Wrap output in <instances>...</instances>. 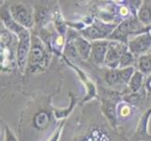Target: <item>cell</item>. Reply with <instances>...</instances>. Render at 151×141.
Wrapping results in <instances>:
<instances>
[{"mask_svg": "<svg viewBox=\"0 0 151 141\" xmlns=\"http://www.w3.org/2000/svg\"><path fill=\"white\" fill-rule=\"evenodd\" d=\"M19 43L17 48V62L21 71H24V66L27 64V60L29 57L30 46H31V37L28 30L24 28L18 33Z\"/></svg>", "mask_w": 151, "mask_h": 141, "instance_id": "obj_1", "label": "cell"}, {"mask_svg": "<svg viewBox=\"0 0 151 141\" xmlns=\"http://www.w3.org/2000/svg\"><path fill=\"white\" fill-rule=\"evenodd\" d=\"M127 53V46L122 43H112L108 46V51L106 54L105 63L109 67L116 68L120 63L122 56Z\"/></svg>", "mask_w": 151, "mask_h": 141, "instance_id": "obj_2", "label": "cell"}, {"mask_svg": "<svg viewBox=\"0 0 151 141\" xmlns=\"http://www.w3.org/2000/svg\"><path fill=\"white\" fill-rule=\"evenodd\" d=\"M10 13L13 20L23 27H31L33 25L32 14L23 4H16L10 8Z\"/></svg>", "mask_w": 151, "mask_h": 141, "instance_id": "obj_3", "label": "cell"}, {"mask_svg": "<svg viewBox=\"0 0 151 141\" xmlns=\"http://www.w3.org/2000/svg\"><path fill=\"white\" fill-rule=\"evenodd\" d=\"M10 44V35L8 32L1 33V67L3 70L8 69L10 65L14 66L12 60L14 59Z\"/></svg>", "mask_w": 151, "mask_h": 141, "instance_id": "obj_4", "label": "cell"}, {"mask_svg": "<svg viewBox=\"0 0 151 141\" xmlns=\"http://www.w3.org/2000/svg\"><path fill=\"white\" fill-rule=\"evenodd\" d=\"M46 53L44 47L40 43L35 41L34 44L31 47L29 53V67L39 68L40 65H42L45 61Z\"/></svg>", "mask_w": 151, "mask_h": 141, "instance_id": "obj_5", "label": "cell"}, {"mask_svg": "<svg viewBox=\"0 0 151 141\" xmlns=\"http://www.w3.org/2000/svg\"><path fill=\"white\" fill-rule=\"evenodd\" d=\"M151 48V37L149 34L138 36L137 38L129 41V49L132 53L139 55L147 52Z\"/></svg>", "mask_w": 151, "mask_h": 141, "instance_id": "obj_6", "label": "cell"}, {"mask_svg": "<svg viewBox=\"0 0 151 141\" xmlns=\"http://www.w3.org/2000/svg\"><path fill=\"white\" fill-rule=\"evenodd\" d=\"M108 46V41H95V43H93L91 55L97 64H102L105 61Z\"/></svg>", "mask_w": 151, "mask_h": 141, "instance_id": "obj_7", "label": "cell"}, {"mask_svg": "<svg viewBox=\"0 0 151 141\" xmlns=\"http://www.w3.org/2000/svg\"><path fill=\"white\" fill-rule=\"evenodd\" d=\"M133 28H136V24L133 23V21H125V22L121 23L119 25L116 30H114L113 34L110 36L112 39H116V40H123L124 37H126L127 33L131 32ZM123 41V40H122Z\"/></svg>", "mask_w": 151, "mask_h": 141, "instance_id": "obj_8", "label": "cell"}, {"mask_svg": "<svg viewBox=\"0 0 151 141\" xmlns=\"http://www.w3.org/2000/svg\"><path fill=\"white\" fill-rule=\"evenodd\" d=\"M107 27V25H101V27H98V25H92L86 28L83 33L86 36V37L92 39V40H99V39H102L103 37H105L107 33H110L112 31L104 29V27Z\"/></svg>", "mask_w": 151, "mask_h": 141, "instance_id": "obj_9", "label": "cell"}, {"mask_svg": "<svg viewBox=\"0 0 151 141\" xmlns=\"http://www.w3.org/2000/svg\"><path fill=\"white\" fill-rule=\"evenodd\" d=\"M74 44L76 47V50L78 51L79 55L82 56V59H88V56H89V55L92 52V45L86 39L82 37L77 38L74 41Z\"/></svg>", "mask_w": 151, "mask_h": 141, "instance_id": "obj_10", "label": "cell"}, {"mask_svg": "<svg viewBox=\"0 0 151 141\" xmlns=\"http://www.w3.org/2000/svg\"><path fill=\"white\" fill-rule=\"evenodd\" d=\"M147 3L148 2H145V4L143 5L138 12V17L140 21L145 25L151 23V2H149V4Z\"/></svg>", "mask_w": 151, "mask_h": 141, "instance_id": "obj_11", "label": "cell"}, {"mask_svg": "<svg viewBox=\"0 0 151 141\" xmlns=\"http://www.w3.org/2000/svg\"><path fill=\"white\" fill-rule=\"evenodd\" d=\"M48 121H49L48 115L44 112H40L39 114L36 115V117L34 119L35 125L40 129H43L47 126Z\"/></svg>", "mask_w": 151, "mask_h": 141, "instance_id": "obj_12", "label": "cell"}, {"mask_svg": "<svg viewBox=\"0 0 151 141\" xmlns=\"http://www.w3.org/2000/svg\"><path fill=\"white\" fill-rule=\"evenodd\" d=\"M143 83V75L141 72H135L129 82V87L132 91H137L140 90Z\"/></svg>", "mask_w": 151, "mask_h": 141, "instance_id": "obj_13", "label": "cell"}, {"mask_svg": "<svg viewBox=\"0 0 151 141\" xmlns=\"http://www.w3.org/2000/svg\"><path fill=\"white\" fill-rule=\"evenodd\" d=\"M139 68L143 72H151V54L142 56L139 60Z\"/></svg>", "mask_w": 151, "mask_h": 141, "instance_id": "obj_14", "label": "cell"}, {"mask_svg": "<svg viewBox=\"0 0 151 141\" xmlns=\"http://www.w3.org/2000/svg\"><path fill=\"white\" fill-rule=\"evenodd\" d=\"M151 114V109L145 113V115H144L143 118L141 119L138 126V134L142 135V137H145L147 134V121L149 118V115Z\"/></svg>", "mask_w": 151, "mask_h": 141, "instance_id": "obj_15", "label": "cell"}, {"mask_svg": "<svg viewBox=\"0 0 151 141\" xmlns=\"http://www.w3.org/2000/svg\"><path fill=\"white\" fill-rule=\"evenodd\" d=\"M133 74V69L132 67H129V68H125V69L118 71V76H119V80L122 82H128L129 79L132 78V74Z\"/></svg>", "mask_w": 151, "mask_h": 141, "instance_id": "obj_16", "label": "cell"}, {"mask_svg": "<svg viewBox=\"0 0 151 141\" xmlns=\"http://www.w3.org/2000/svg\"><path fill=\"white\" fill-rule=\"evenodd\" d=\"M103 109L111 121H114L116 119V106H114V104L111 103H106L104 104Z\"/></svg>", "mask_w": 151, "mask_h": 141, "instance_id": "obj_17", "label": "cell"}, {"mask_svg": "<svg viewBox=\"0 0 151 141\" xmlns=\"http://www.w3.org/2000/svg\"><path fill=\"white\" fill-rule=\"evenodd\" d=\"M133 62V56L132 55V53H129V52H127V53H125L122 57H121V60H120V66L121 67H127L129 66V64H132Z\"/></svg>", "mask_w": 151, "mask_h": 141, "instance_id": "obj_18", "label": "cell"}, {"mask_svg": "<svg viewBox=\"0 0 151 141\" xmlns=\"http://www.w3.org/2000/svg\"><path fill=\"white\" fill-rule=\"evenodd\" d=\"M106 80L108 83H110V84H114V83H116L119 80V76H118V71H114V70H112L108 72V74L106 76Z\"/></svg>", "mask_w": 151, "mask_h": 141, "instance_id": "obj_19", "label": "cell"}, {"mask_svg": "<svg viewBox=\"0 0 151 141\" xmlns=\"http://www.w3.org/2000/svg\"><path fill=\"white\" fill-rule=\"evenodd\" d=\"M6 141H17V139L14 137V135L8 128H6Z\"/></svg>", "mask_w": 151, "mask_h": 141, "instance_id": "obj_20", "label": "cell"}, {"mask_svg": "<svg viewBox=\"0 0 151 141\" xmlns=\"http://www.w3.org/2000/svg\"><path fill=\"white\" fill-rule=\"evenodd\" d=\"M129 112H131V108H129V106H123L121 108V111H120V115L121 117H126L128 116V115L129 114Z\"/></svg>", "mask_w": 151, "mask_h": 141, "instance_id": "obj_21", "label": "cell"}, {"mask_svg": "<svg viewBox=\"0 0 151 141\" xmlns=\"http://www.w3.org/2000/svg\"><path fill=\"white\" fill-rule=\"evenodd\" d=\"M97 133H98V131H95L94 133H93V135H91V137H89L86 138V139L84 140V141H100V138H99V137H96Z\"/></svg>", "mask_w": 151, "mask_h": 141, "instance_id": "obj_22", "label": "cell"}, {"mask_svg": "<svg viewBox=\"0 0 151 141\" xmlns=\"http://www.w3.org/2000/svg\"><path fill=\"white\" fill-rule=\"evenodd\" d=\"M120 12L122 14V16H127V15L129 14V9L126 7H122L120 9Z\"/></svg>", "mask_w": 151, "mask_h": 141, "instance_id": "obj_23", "label": "cell"}, {"mask_svg": "<svg viewBox=\"0 0 151 141\" xmlns=\"http://www.w3.org/2000/svg\"><path fill=\"white\" fill-rule=\"evenodd\" d=\"M145 87H147V88L149 91H151V76L147 79V83H145Z\"/></svg>", "mask_w": 151, "mask_h": 141, "instance_id": "obj_24", "label": "cell"}, {"mask_svg": "<svg viewBox=\"0 0 151 141\" xmlns=\"http://www.w3.org/2000/svg\"><path fill=\"white\" fill-rule=\"evenodd\" d=\"M59 134H60V130L57 131V134H55V137H54V138H52L51 141H57V138H58V137H59Z\"/></svg>", "mask_w": 151, "mask_h": 141, "instance_id": "obj_25", "label": "cell"}]
</instances>
